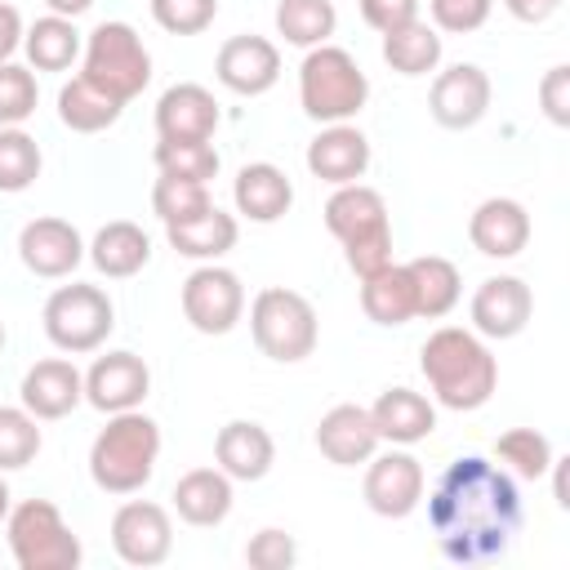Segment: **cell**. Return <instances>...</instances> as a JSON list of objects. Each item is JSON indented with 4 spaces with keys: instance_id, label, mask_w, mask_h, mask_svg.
Returning a JSON list of instances; mask_svg holds the SVG:
<instances>
[{
    "instance_id": "33",
    "label": "cell",
    "mask_w": 570,
    "mask_h": 570,
    "mask_svg": "<svg viewBox=\"0 0 570 570\" xmlns=\"http://www.w3.org/2000/svg\"><path fill=\"white\" fill-rule=\"evenodd\" d=\"M405 267H410V281H414V307H419V316L441 321V316H450V312L459 307L463 276H459V267H454L450 258H441V254H419V258H410Z\"/></svg>"
},
{
    "instance_id": "27",
    "label": "cell",
    "mask_w": 570,
    "mask_h": 570,
    "mask_svg": "<svg viewBox=\"0 0 570 570\" xmlns=\"http://www.w3.org/2000/svg\"><path fill=\"white\" fill-rule=\"evenodd\" d=\"M165 236L169 245L183 254V258H196V263H218L227 249H236V236H240V223L236 214L218 209V205H205L178 223H165Z\"/></svg>"
},
{
    "instance_id": "20",
    "label": "cell",
    "mask_w": 570,
    "mask_h": 570,
    "mask_svg": "<svg viewBox=\"0 0 570 570\" xmlns=\"http://www.w3.org/2000/svg\"><path fill=\"white\" fill-rule=\"evenodd\" d=\"M307 169L312 178L343 187V183H361L370 169V138L343 120V125H325L312 142H307Z\"/></svg>"
},
{
    "instance_id": "15",
    "label": "cell",
    "mask_w": 570,
    "mask_h": 570,
    "mask_svg": "<svg viewBox=\"0 0 570 570\" xmlns=\"http://www.w3.org/2000/svg\"><path fill=\"white\" fill-rule=\"evenodd\" d=\"M18 258L31 276L62 281L85 263V236L76 232V223L45 214V218H31L18 232Z\"/></svg>"
},
{
    "instance_id": "30",
    "label": "cell",
    "mask_w": 570,
    "mask_h": 570,
    "mask_svg": "<svg viewBox=\"0 0 570 570\" xmlns=\"http://www.w3.org/2000/svg\"><path fill=\"white\" fill-rule=\"evenodd\" d=\"M125 102L111 98L102 85H94L89 76H71L62 89H58V120L71 129V134H102L120 120Z\"/></svg>"
},
{
    "instance_id": "5",
    "label": "cell",
    "mask_w": 570,
    "mask_h": 570,
    "mask_svg": "<svg viewBox=\"0 0 570 570\" xmlns=\"http://www.w3.org/2000/svg\"><path fill=\"white\" fill-rule=\"evenodd\" d=\"M370 98V76L338 45H316L298 62V102L316 125L352 120Z\"/></svg>"
},
{
    "instance_id": "39",
    "label": "cell",
    "mask_w": 570,
    "mask_h": 570,
    "mask_svg": "<svg viewBox=\"0 0 570 570\" xmlns=\"http://www.w3.org/2000/svg\"><path fill=\"white\" fill-rule=\"evenodd\" d=\"M36 102H40V85H36V71L4 58L0 62V125H22L36 116Z\"/></svg>"
},
{
    "instance_id": "21",
    "label": "cell",
    "mask_w": 570,
    "mask_h": 570,
    "mask_svg": "<svg viewBox=\"0 0 570 570\" xmlns=\"http://www.w3.org/2000/svg\"><path fill=\"white\" fill-rule=\"evenodd\" d=\"M468 240L485 258H517L530 245V214L512 196H490L468 218Z\"/></svg>"
},
{
    "instance_id": "2",
    "label": "cell",
    "mask_w": 570,
    "mask_h": 570,
    "mask_svg": "<svg viewBox=\"0 0 570 570\" xmlns=\"http://www.w3.org/2000/svg\"><path fill=\"white\" fill-rule=\"evenodd\" d=\"M419 370L428 379V392L436 405L445 410H481L494 387H499V361L485 347V338L476 330L463 325H441L423 338L419 347Z\"/></svg>"
},
{
    "instance_id": "34",
    "label": "cell",
    "mask_w": 570,
    "mask_h": 570,
    "mask_svg": "<svg viewBox=\"0 0 570 570\" xmlns=\"http://www.w3.org/2000/svg\"><path fill=\"white\" fill-rule=\"evenodd\" d=\"M334 27H338L334 0H276V36L294 49L330 45Z\"/></svg>"
},
{
    "instance_id": "13",
    "label": "cell",
    "mask_w": 570,
    "mask_h": 570,
    "mask_svg": "<svg viewBox=\"0 0 570 570\" xmlns=\"http://www.w3.org/2000/svg\"><path fill=\"white\" fill-rule=\"evenodd\" d=\"M111 548L125 566H160L174 552V521L151 499H129L111 517Z\"/></svg>"
},
{
    "instance_id": "43",
    "label": "cell",
    "mask_w": 570,
    "mask_h": 570,
    "mask_svg": "<svg viewBox=\"0 0 570 570\" xmlns=\"http://www.w3.org/2000/svg\"><path fill=\"white\" fill-rule=\"evenodd\" d=\"M245 561H249L254 570H289V566L298 561V543H294V534L267 525V530H258V534L245 543Z\"/></svg>"
},
{
    "instance_id": "1",
    "label": "cell",
    "mask_w": 570,
    "mask_h": 570,
    "mask_svg": "<svg viewBox=\"0 0 570 570\" xmlns=\"http://www.w3.org/2000/svg\"><path fill=\"white\" fill-rule=\"evenodd\" d=\"M521 490L508 468L485 454H459L441 468L428 494V521L436 552L454 566L499 561L521 530Z\"/></svg>"
},
{
    "instance_id": "24",
    "label": "cell",
    "mask_w": 570,
    "mask_h": 570,
    "mask_svg": "<svg viewBox=\"0 0 570 570\" xmlns=\"http://www.w3.org/2000/svg\"><path fill=\"white\" fill-rule=\"evenodd\" d=\"M214 459L232 481H263L276 463V441L254 419H232L214 436Z\"/></svg>"
},
{
    "instance_id": "31",
    "label": "cell",
    "mask_w": 570,
    "mask_h": 570,
    "mask_svg": "<svg viewBox=\"0 0 570 570\" xmlns=\"http://www.w3.org/2000/svg\"><path fill=\"white\" fill-rule=\"evenodd\" d=\"M80 49L85 40L76 31V18H62V13H45L22 31V53L31 71H67L80 58Z\"/></svg>"
},
{
    "instance_id": "19",
    "label": "cell",
    "mask_w": 570,
    "mask_h": 570,
    "mask_svg": "<svg viewBox=\"0 0 570 570\" xmlns=\"http://www.w3.org/2000/svg\"><path fill=\"white\" fill-rule=\"evenodd\" d=\"M18 396H22V410H31L40 423H53L85 401V374L67 356H45L22 374Z\"/></svg>"
},
{
    "instance_id": "7",
    "label": "cell",
    "mask_w": 570,
    "mask_h": 570,
    "mask_svg": "<svg viewBox=\"0 0 570 570\" xmlns=\"http://www.w3.org/2000/svg\"><path fill=\"white\" fill-rule=\"evenodd\" d=\"M9 552L18 570H76L85 548L49 499H22L4 517Z\"/></svg>"
},
{
    "instance_id": "36",
    "label": "cell",
    "mask_w": 570,
    "mask_h": 570,
    "mask_svg": "<svg viewBox=\"0 0 570 570\" xmlns=\"http://www.w3.org/2000/svg\"><path fill=\"white\" fill-rule=\"evenodd\" d=\"M40 142L22 125H0V191H27L40 178Z\"/></svg>"
},
{
    "instance_id": "40",
    "label": "cell",
    "mask_w": 570,
    "mask_h": 570,
    "mask_svg": "<svg viewBox=\"0 0 570 570\" xmlns=\"http://www.w3.org/2000/svg\"><path fill=\"white\" fill-rule=\"evenodd\" d=\"M205 205H214L209 183H191V178H174V174H160L151 183V209H156L160 223H178V218H187Z\"/></svg>"
},
{
    "instance_id": "28",
    "label": "cell",
    "mask_w": 570,
    "mask_h": 570,
    "mask_svg": "<svg viewBox=\"0 0 570 570\" xmlns=\"http://www.w3.org/2000/svg\"><path fill=\"white\" fill-rule=\"evenodd\" d=\"M85 254H89V263H94L107 281H129V276H138V272L147 267L151 240H147V232H142L138 223L116 218V223H107V227L94 232V240L85 245Z\"/></svg>"
},
{
    "instance_id": "45",
    "label": "cell",
    "mask_w": 570,
    "mask_h": 570,
    "mask_svg": "<svg viewBox=\"0 0 570 570\" xmlns=\"http://www.w3.org/2000/svg\"><path fill=\"white\" fill-rule=\"evenodd\" d=\"M356 4H361L365 27H374L379 36L401 27V22H410V18H419V0H356Z\"/></svg>"
},
{
    "instance_id": "14",
    "label": "cell",
    "mask_w": 570,
    "mask_h": 570,
    "mask_svg": "<svg viewBox=\"0 0 570 570\" xmlns=\"http://www.w3.org/2000/svg\"><path fill=\"white\" fill-rule=\"evenodd\" d=\"M214 76L223 89L240 94V98H258L281 80V49L267 36L240 31L232 40L218 45L214 53Z\"/></svg>"
},
{
    "instance_id": "10",
    "label": "cell",
    "mask_w": 570,
    "mask_h": 570,
    "mask_svg": "<svg viewBox=\"0 0 570 570\" xmlns=\"http://www.w3.org/2000/svg\"><path fill=\"white\" fill-rule=\"evenodd\" d=\"M178 298H183L187 325L200 330V334H227L245 316V285L232 267H218V263H200L183 281Z\"/></svg>"
},
{
    "instance_id": "3",
    "label": "cell",
    "mask_w": 570,
    "mask_h": 570,
    "mask_svg": "<svg viewBox=\"0 0 570 570\" xmlns=\"http://www.w3.org/2000/svg\"><path fill=\"white\" fill-rule=\"evenodd\" d=\"M160 459V423L142 410L107 414V428L89 445V476L102 494H138Z\"/></svg>"
},
{
    "instance_id": "25",
    "label": "cell",
    "mask_w": 570,
    "mask_h": 570,
    "mask_svg": "<svg viewBox=\"0 0 570 570\" xmlns=\"http://www.w3.org/2000/svg\"><path fill=\"white\" fill-rule=\"evenodd\" d=\"M174 512L196 525V530H214L232 517V503H236V490H232V476L223 468H191L174 481Z\"/></svg>"
},
{
    "instance_id": "17",
    "label": "cell",
    "mask_w": 570,
    "mask_h": 570,
    "mask_svg": "<svg viewBox=\"0 0 570 570\" xmlns=\"http://www.w3.org/2000/svg\"><path fill=\"white\" fill-rule=\"evenodd\" d=\"M472 330L481 338H517L530 325L534 312V294L521 276H485L472 294Z\"/></svg>"
},
{
    "instance_id": "9",
    "label": "cell",
    "mask_w": 570,
    "mask_h": 570,
    "mask_svg": "<svg viewBox=\"0 0 570 570\" xmlns=\"http://www.w3.org/2000/svg\"><path fill=\"white\" fill-rule=\"evenodd\" d=\"M80 58H85L80 76H89L94 85H102L120 102L138 98L147 89V80H151V53H147L142 36L129 22H98L85 36Z\"/></svg>"
},
{
    "instance_id": "12",
    "label": "cell",
    "mask_w": 570,
    "mask_h": 570,
    "mask_svg": "<svg viewBox=\"0 0 570 570\" xmlns=\"http://www.w3.org/2000/svg\"><path fill=\"white\" fill-rule=\"evenodd\" d=\"M490 98H494V85L485 76V67L476 62H454L445 71L432 76V89H428V111L441 129H472L485 120L490 111Z\"/></svg>"
},
{
    "instance_id": "38",
    "label": "cell",
    "mask_w": 570,
    "mask_h": 570,
    "mask_svg": "<svg viewBox=\"0 0 570 570\" xmlns=\"http://www.w3.org/2000/svg\"><path fill=\"white\" fill-rule=\"evenodd\" d=\"M151 160H156L160 174L191 178V183H209L218 174V165H223L218 151H214V142H169V138L156 142Z\"/></svg>"
},
{
    "instance_id": "50",
    "label": "cell",
    "mask_w": 570,
    "mask_h": 570,
    "mask_svg": "<svg viewBox=\"0 0 570 570\" xmlns=\"http://www.w3.org/2000/svg\"><path fill=\"white\" fill-rule=\"evenodd\" d=\"M9 508H13V494H9V485H4V476H0V525H4Z\"/></svg>"
},
{
    "instance_id": "32",
    "label": "cell",
    "mask_w": 570,
    "mask_h": 570,
    "mask_svg": "<svg viewBox=\"0 0 570 570\" xmlns=\"http://www.w3.org/2000/svg\"><path fill=\"white\" fill-rule=\"evenodd\" d=\"M441 31L423 18H410L392 31H383V62L396 76H428L441 67Z\"/></svg>"
},
{
    "instance_id": "4",
    "label": "cell",
    "mask_w": 570,
    "mask_h": 570,
    "mask_svg": "<svg viewBox=\"0 0 570 570\" xmlns=\"http://www.w3.org/2000/svg\"><path fill=\"white\" fill-rule=\"evenodd\" d=\"M325 227L343 245V258L356 281L374 276L379 267L392 263V223H387V200L365 187V183H343L325 200Z\"/></svg>"
},
{
    "instance_id": "42",
    "label": "cell",
    "mask_w": 570,
    "mask_h": 570,
    "mask_svg": "<svg viewBox=\"0 0 570 570\" xmlns=\"http://www.w3.org/2000/svg\"><path fill=\"white\" fill-rule=\"evenodd\" d=\"M490 9H494V0H428L432 27L445 31V36L481 31V27L490 22Z\"/></svg>"
},
{
    "instance_id": "49",
    "label": "cell",
    "mask_w": 570,
    "mask_h": 570,
    "mask_svg": "<svg viewBox=\"0 0 570 570\" xmlns=\"http://www.w3.org/2000/svg\"><path fill=\"white\" fill-rule=\"evenodd\" d=\"M45 4H49V13H62V18H80L94 9V0H45Z\"/></svg>"
},
{
    "instance_id": "8",
    "label": "cell",
    "mask_w": 570,
    "mask_h": 570,
    "mask_svg": "<svg viewBox=\"0 0 570 570\" xmlns=\"http://www.w3.org/2000/svg\"><path fill=\"white\" fill-rule=\"evenodd\" d=\"M40 321H45V338L58 352L85 356V352H98L107 343V334L116 330V307H111L107 289L85 285V281H71V285H58L45 298Z\"/></svg>"
},
{
    "instance_id": "48",
    "label": "cell",
    "mask_w": 570,
    "mask_h": 570,
    "mask_svg": "<svg viewBox=\"0 0 570 570\" xmlns=\"http://www.w3.org/2000/svg\"><path fill=\"white\" fill-rule=\"evenodd\" d=\"M566 463L570 459H552V494H557V508H570V490H566Z\"/></svg>"
},
{
    "instance_id": "41",
    "label": "cell",
    "mask_w": 570,
    "mask_h": 570,
    "mask_svg": "<svg viewBox=\"0 0 570 570\" xmlns=\"http://www.w3.org/2000/svg\"><path fill=\"white\" fill-rule=\"evenodd\" d=\"M151 18L169 36H200L218 18V0H147Z\"/></svg>"
},
{
    "instance_id": "18",
    "label": "cell",
    "mask_w": 570,
    "mask_h": 570,
    "mask_svg": "<svg viewBox=\"0 0 570 570\" xmlns=\"http://www.w3.org/2000/svg\"><path fill=\"white\" fill-rule=\"evenodd\" d=\"M218 129V102L205 85L196 80H183V85H169L160 98H156V138H169V142H209Z\"/></svg>"
},
{
    "instance_id": "47",
    "label": "cell",
    "mask_w": 570,
    "mask_h": 570,
    "mask_svg": "<svg viewBox=\"0 0 570 570\" xmlns=\"http://www.w3.org/2000/svg\"><path fill=\"white\" fill-rule=\"evenodd\" d=\"M503 9H508L517 22L539 27V22H548V18L561 9V0H503Z\"/></svg>"
},
{
    "instance_id": "22",
    "label": "cell",
    "mask_w": 570,
    "mask_h": 570,
    "mask_svg": "<svg viewBox=\"0 0 570 570\" xmlns=\"http://www.w3.org/2000/svg\"><path fill=\"white\" fill-rule=\"evenodd\" d=\"M316 450L334 463V468H356L365 463L374 450H379V432H374V419L365 405H330L316 423Z\"/></svg>"
},
{
    "instance_id": "46",
    "label": "cell",
    "mask_w": 570,
    "mask_h": 570,
    "mask_svg": "<svg viewBox=\"0 0 570 570\" xmlns=\"http://www.w3.org/2000/svg\"><path fill=\"white\" fill-rule=\"evenodd\" d=\"M22 31H27V27H22V13H18L9 0H0V62L22 49Z\"/></svg>"
},
{
    "instance_id": "16",
    "label": "cell",
    "mask_w": 570,
    "mask_h": 570,
    "mask_svg": "<svg viewBox=\"0 0 570 570\" xmlns=\"http://www.w3.org/2000/svg\"><path fill=\"white\" fill-rule=\"evenodd\" d=\"M151 392V370L134 352H107L85 370V401L102 414L138 410Z\"/></svg>"
},
{
    "instance_id": "37",
    "label": "cell",
    "mask_w": 570,
    "mask_h": 570,
    "mask_svg": "<svg viewBox=\"0 0 570 570\" xmlns=\"http://www.w3.org/2000/svg\"><path fill=\"white\" fill-rule=\"evenodd\" d=\"M40 419L22 405H0V472H18L40 454Z\"/></svg>"
},
{
    "instance_id": "23",
    "label": "cell",
    "mask_w": 570,
    "mask_h": 570,
    "mask_svg": "<svg viewBox=\"0 0 570 570\" xmlns=\"http://www.w3.org/2000/svg\"><path fill=\"white\" fill-rule=\"evenodd\" d=\"M232 200H236V214H245L249 223H276L294 205V183H289V174L281 165L249 160L232 178Z\"/></svg>"
},
{
    "instance_id": "44",
    "label": "cell",
    "mask_w": 570,
    "mask_h": 570,
    "mask_svg": "<svg viewBox=\"0 0 570 570\" xmlns=\"http://www.w3.org/2000/svg\"><path fill=\"white\" fill-rule=\"evenodd\" d=\"M539 107H543V116L552 125H570V67L566 62H557V67L543 71V80H539Z\"/></svg>"
},
{
    "instance_id": "35",
    "label": "cell",
    "mask_w": 570,
    "mask_h": 570,
    "mask_svg": "<svg viewBox=\"0 0 570 570\" xmlns=\"http://www.w3.org/2000/svg\"><path fill=\"white\" fill-rule=\"evenodd\" d=\"M494 459L499 468H508L521 481H543L552 468V441L534 428H508L503 436H494Z\"/></svg>"
},
{
    "instance_id": "29",
    "label": "cell",
    "mask_w": 570,
    "mask_h": 570,
    "mask_svg": "<svg viewBox=\"0 0 570 570\" xmlns=\"http://www.w3.org/2000/svg\"><path fill=\"white\" fill-rule=\"evenodd\" d=\"M361 312L374 321V325H405L419 316L414 307V281H410V267L405 263H387L379 267L374 276L361 281Z\"/></svg>"
},
{
    "instance_id": "51",
    "label": "cell",
    "mask_w": 570,
    "mask_h": 570,
    "mask_svg": "<svg viewBox=\"0 0 570 570\" xmlns=\"http://www.w3.org/2000/svg\"><path fill=\"white\" fill-rule=\"evenodd\" d=\"M0 352H4V321H0Z\"/></svg>"
},
{
    "instance_id": "6",
    "label": "cell",
    "mask_w": 570,
    "mask_h": 570,
    "mask_svg": "<svg viewBox=\"0 0 570 570\" xmlns=\"http://www.w3.org/2000/svg\"><path fill=\"white\" fill-rule=\"evenodd\" d=\"M249 334H254V347L263 356H272L281 365H294V361H307L316 352L321 321H316V307L298 289L267 285L249 303Z\"/></svg>"
},
{
    "instance_id": "26",
    "label": "cell",
    "mask_w": 570,
    "mask_h": 570,
    "mask_svg": "<svg viewBox=\"0 0 570 570\" xmlns=\"http://www.w3.org/2000/svg\"><path fill=\"white\" fill-rule=\"evenodd\" d=\"M370 419H374L379 441H387V445H414L436 432V405L414 387L379 392V401L370 405Z\"/></svg>"
},
{
    "instance_id": "11",
    "label": "cell",
    "mask_w": 570,
    "mask_h": 570,
    "mask_svg": "<svg viewBox=\"0 0 570 570\" xmlns=\"http://www.w3.org/2000/svg\"><path fill=\"white\" fill-rule=\"evenodd\" d=\"M365 463H370V468H365L361 494H365V508H370V512H379V517H387V521H401V517H410V512L423 503L428 476H423V463H419L405 445H392V450H383V454L374 450Z\"/></svg>"
}]
</instances>
